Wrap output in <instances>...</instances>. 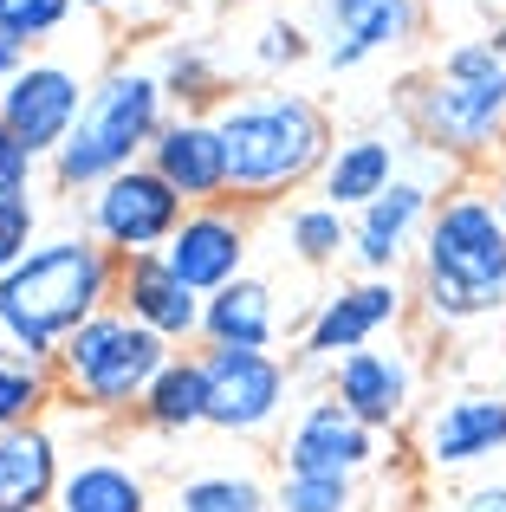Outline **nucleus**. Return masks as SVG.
<instances>
[{"label":"nucleus","instance_id":"1","mask_svg":"<svg viewBox=\"0 0 506 512\" xmlns=\"http://www.w3.org/2000/svg\"><path fill=\"white\" fill-rule=\"evenodd\" d=\"M117 299V253L98 240H39L7 279H0V344L33 363H52L59 344L85 318Z\"/></svg>","mask_w":506,"mask_h":512},{"label":"nucleus","instance_id":"2","mask_svg":"<svg viewBox=\"0 0 506 512\" xmlns=\"http://www.w3.org/2000/svg\"><path fill=\"white\" fill-rule=\"evenodd\" d=\"M221 143H228V195L234 201H279L305 188L331 163V124L299 91H266V98H234L215 111Z\"/></svg>","mask_w":506,"mask_h":512},{"label":"nucleus","instance_id":"3","mask_svg":"<svg viewBox=\"0 0 506 512\" xmlns=\"http://www.w3.org/2000/svg\"><path fill=\"white\" fill-rule=\"evenodd\" d=\"M422 299L435 318H487L506 305V221L494 195L455 188L422 227Z\"/></svg>","mask_w":506,"mask_h":512},{"label":"nucleus","instance_id":"4","mask_svg":"<svg viewBox=\"0 0 506 512\" xmlns=\"http://www.w3.org/2000/svg\"><path fill=\"white\" fill-rule=\"evenodd\" d=\"M163 78L150 72H104L98 85H91L85 111H78L72 137H65V150L52 156V175H59L65 188H98L111 182V175L137 169V156L156 143V130H163Z\"/></svg>","mask_w":506,"mask_h":512},{"label":"nucleus","instance_id":"5","mask_svg":"<svg viewBox=\"0 0 506 512\" xmlns=\"http://www.w3.org/2000/svg\"><path fill=\"white\" fill-rule=\"evenodd\" d=\"M163 363H169V344L156 338L150 325H137L124 305H104L98 318H85V325L59 344L52 376H59V389L78 402V409L124 415V409H137V402L150 396V383L163 376Z\"/></svg>","mask_w":506,"mask_h":512},{"label":"nucleus","instance_id":"6","mask_svg":"<svg viewBox=\"0 0 506 512\" xmlns=\"http://www.w3.org/2000/svg\"><path fill=\"white\" fill-rule=\"evenodd\" d=\"M416 130L442 156H487L506 137V52L494 39H461L435 78L409 98Z\"/></svg>","mask_w":506,"mask_h":512},{"label":"nucleus","instance_id":"7","mask_svg":"<svg viewBox=\"0 0 506 512\" xmlns=\"http://www.w3.org/2000/svg\"><path fill=\"white\" fill-rule=\"evenodd\" d=\"M189 201L163 182L150 163L111 175V182L91 188V240L111 247L117 260H137V253H163L169 234L182 227Z\"/></svg>","mask_w":506,"mask_h":512},{"label":"nucleus","instance_id":"8","mask_svg":"<svg viewBox=\"0 0 506 512\" xmlns=\"http://www.w3.org/2000/svg\"><path fill=\"white\" fill-rule=\"evenodd\" d=\"M202 383H208V428L260 435L286 409L292 370L273 350H202Z\"/></svg>","mask_w":506,"mask_h":512},{"label":"nucleus","instance_id":"9","mask_svg":"<svg viewBox=\"0 0 506 512\" xmlns=\"http://www.w3.org/2000/svg\"><path fill=\"white\" fill-rule=\"evenodd\" d=\"M85 98L91 91H78V72H65V65H52V59H33L0 91V124L33 156H59L65 137H72V124H78V111H85Z\"/></svg>","mask_w":506,"mask_h":512},{"label":"nucleus","instance_id":"10","mask_svg":"<svg viewBox=\"0 0 506 512\" xmlns=\"http://www.w3.org/2000/svg\"><path fill=\"white\" fill-rule=\"evenodd\" d=\"M286 474H338L357 480L364 467H377V428L357 422L338 396H318L299 409V422L286 428V448H279Z\"/></svg>","mask_w":506,"mask_h":512},{"label":"nucleus","instance_id":"11","mask_svg":"<svg viewBox=\"0 0 506 512\" xmlns=\"http://www.w3.org/2000/svg\"><path fill=\"white\" fill-rule=\"evenodd\" d=\"M500 448H506V396H494V389H461L422 415V461L435 474L481 467Z\"/></svg>","mask_w":506,"mask_h":512},{"label":"nucleus","instance_id":"12","mask_svg":"<svg viewBox=\"0 0 506 512\" xmlns=\"http://www.w3.org/2000/svg\"><path fill=\"white\" fill-rule=\"evenodd\" d=\"M403 318V292L396 279H357V286H338L305 325V363H338L351 350H370L377 331H390Z\"/></svg>","mask_w":506,"mask_h":512},{"label":"nucleus","instance_id":"13","mask_svg":"<svg viewBox=\"0 0 506 512\" xmlns=\"http://www.w3.org/2000/svg\"><path fill=\"white\" fill-rule=\"evenodd\" d=\"M163 260L176 266L182 286H195L202 299H215V292L234 286L241 266H247V221L234 208H221V201H215V208H189L182 227L169 234Z\"/></svg>","mask_w":506,"mask_h":512},{"label":"nucleus","instance_id":"14","mask_svg":"<svg viewBox=\"0 0 506 512\" xmlns=\"http://www.w3.org/2000/svg\"><path fill=\"white\" fill-rule=\"evenodd\" d=\"M150 169L163 175L189 208L228 201V143H221L215 117H169L150 143Z\"/></svg>","mask_w":506,"mask_h":512},{"label":"nucleus","instance_id":"15","mask_svg":"<svg viewBox=\"0 0 506 512\" xmlns=\"http://www.w3.org/2000/svg\"><path fill=\"white\" fill-rule=\"evenodd\" d=\"M117 305H124L137 325H150L163 344H176V338H195V331H202L208 299L195 286H182L163 253H137V260H117Z\"/></svg>","mask_w":506,"mask_h":512},{"label":"nucleus","instance_id":"16","mask_svg":"<svg viewBox=\"0 0 506 512\" xmlns=\"http://www.w3.org/2000/svg\"><path fill=\"white\" fill-rule=\"evenodd\" d=\"M448 169V163H442ZM429 201H435V169L429 175H396L370 208H357V227H351V253L383 273V266L403 260V247L416 240V227H429Z\"/></svg>","mask_w":506,"mask_h":512},{"label":"nucleus","instance_id":"17","mask_svg":"<svg viewBox=\"0 0 506 512\" xmlns=\"http://www.w3.org/2000/svg\"><path fill=\"white\" fill-rule=\"evenodd\" d=\"M409 389H416V376H409V363L396 357V350L370 344V350H351V357L331 363V396H338L357 422H370L377 435L409 415Z\"/></svg>","mask_w":506,"mask_h":512},{"label":"nucleus","instance_id":"18","mask_svg":"<svg viewBox=\"0 0 506 512\" xmlns=\"http://www.w3.org/2000/svg\"><path fill=\"white\" fill-rule=\"evenodd\" d=\"M416 33V0H325V59L338 72Z\"/></svg>","mask_w":506,"mask_h":512},{"label":"nucleus","instance_id":"19","mask_svg":"<svg viewBox=\"0 0 506 512\" xmlns=\"http://www.w3.org/2000/svg\"><path fill=\"white\" fill-rule=\"evenodd\" d=\"M59 441L46 435L39 422L26 428H0V506L13 512H46L59 500Z\"/></svg>","mask_w":506,"mask_h":512},{"label":"nucleus","instance_id":"20","mask_svg":"<svg viewBox=\"0 0 506 512\" xmlns=\"http://www.w3.org/2000/svg\"><path fill=\"white\" fill-rule=\"evenodd\" d=\"M279 331V312H273V286L260 279H234L221 286L215 299L202 305V338L208 350H266Z\"/></svg>","mask_w":506,"mask_h":512},{"label":"nucleus","instance_id":"21","mask_svg":"<svg viewBox=\"0 0 506 512\" xmlns=\"http://www.w3.org/2000/svg\"><path fill=\"white\" fill-rule=\"evenodd\" d=\"M52 512H150V487L130 461L111 454H85L78 467H65Z\"/></svg>","mask_w":506,"mask_h":512},{"label":"nucleus","instance_id":"22","mask_svg":"<svg viewBox=\"0 0 506 512\" xmlns=\"http://www.w3.org/2000/svg\"><path fill=\"white\" fill-rule=\"evenodd\" d=\"M390 182H396V143H383V137L331 143V163H325V175H318V188H325V201L338 214L344 208H370Z\"/></svg>","mask_w":506,"mask_h":512},{"label":"nucleus","instance_id":"23","mask_svg":"<svg viewBox=\"0 0 506 512\" xmlns=\"http://www.w3.org/2000/svg\"><path fill=\"white\" fill-rule=\"evenodd\" d=\"M137 415L156 435H189L208 428V383H202V357H169L163 376L150 383V396L137 402Z\"/></svg>","mask_w":506,"mask_h":512},{"label":"nucleus","instance_id":"24","mask_svg":"<svg viewBox=\"0 0 506 512\" xmlns=\"http://www.w3.org/2000/svg\"><path fill=\"white\" fill-rule=\"evenodd\" d=\"M52 383H59V376H52L46 363H33V357L0 344V428L39 422V409L52 402Z\"/></svg>","mask_w":506,"mask_h":512},{"label":"nucleus","instance_id":"25","mask_svg":"<svg viewBox=\"0 0 506 512\" xmlns=\"http://www.w3.org/2000/svg\"><path fill=\"white\" fill-rule=\"evenodd\" d=\"M169 512H273V493L247 474H195L176 487Z\"/></svg>","mask_w":506,"mask_h":512},{"label":"nucleus","instance_id":"26","mask_svg":"<svg viewBox=\"0 0 506 512\" xmlns=\"http://www.w3.org/2000/svg\"><path fill=\"white\" fill-rule=\"evenodd\" d=\"M286 240H292V253H299L305 266H331L344 247H351V227H344V214L331 208V201H305V208L286 214Z\"/></svg>","mask_w":506,"mask_h":512},{"label":"nucleus","instance_id":"27","mask_svg":"<svg viewBox=\"0 0 506 512\" xmlns=\"http://www.w3.org/2000/svg\"><path fill=\"white\" fill-rule=\"evenodd\" d=\"M273 512H357V480H338V474H279Z\"/></svg>","mask_w":506,"mask_h":512},{"label":"nucleus","instance_id":"28","mask_svg":"<svg viewBox=\"0 0 506 512\" xmlns=\"http://www.w3.org/2000/svg\"><path fill=\"white\" fill-rule=\"evenodd\" d=\"M65 13H72V0H0V33L13 46H33V39L59 33Z\"/></svg>","mask_w":506,"mask_h":512},{"label":"nucleus","instance_id":"29","mask_svg":"<svg viewBox=\"0 0 506 512\" xmlns=\"http://www.w3.org/2000/svg\"><path fill=\"white\" fill-rule=\"evenodd\" d=\"M33 227H39L33 201H0V279L33 253Z\"/></svg>","mask_w":506,"mask_h":512},{"label":"nucleus","instance_id":"30","mask_svg":"<svg viewBox=\"0 0 506 512\" xmlns=\"http://www.w3.org/2000/svg\"><path fill=\"white\" fill-rule=\"evenodd\" d=\"M33 163L39 156L0 124V201H26V175H33Z\"/></svg>","mask_w":506,"mask_h":512},{"label":"nucleus","instance_id":"31","mask_svg":"<svg viewBox=\"0 0 506 512\" xmlns=\"http://www.w3.org/2000/svg\"><path fill=\"white\" fill-rule=\"evenodd\" d=\"M163 91H169V98H208V65L195 59V52H169Z\"/></svg>","mask_w":506,"mask_h":512},{"label":"nucleus","instance_id":"32","mask_svg":"<svg viewBox=\"0 0 506 512\" xmlns=\"http://www.w3.org/2000/svg\"><path fill=\"white\" fill-rule=\"evenodd\" d=\"M455 512H506V480H487V487L461 493V506H455Z\"/></svg>","mask_w":506,"mask_h":512},{"label":"nucleus","instance_id":"33","mask_svg":"<svg viewBox=\"0 0 506 512\" xmlns=\"http://www.w3.org/2000/svg\"><path fill=\"white\" fill-rule=\"evenodd\" d=\"M20 52H26V46H13V39L0 33V91H7V85H13V72H20V65H26Z\"/></svg>","mask_w":506,"mask_h":512},{"label":"nucleus","instance_id":"34","mask_svg":"<svg viewBox=\"0 0 506 512\" xmlns=\"http://www.w3.org/2000/svg\"><path fill=\"white\" fill-rule=\"evenodd\" d=\"M494 208H500V221H506V182L494 188Z\"/></svg>","mask_w":506,"mask_h":512},{"label":"nucleus","instance_id":"35","mask_svg":"<svg viewBox=\"0 0 506 512\" xmlns=\"http://www.w3.org/2000/svg\"><path fill=\"white\" fill-rule=\"evenodd\" d=\"M104 7H124V0H104Z\"/></svg>","mask_w":506,"mask_h":512},{"label":"nucleus","instance_id":"36","mask_svg":"<svg viewBox=\"0 0 506 512\" xmlns=\"http://www.w3.org/2000/svg\"><path fill=\"white\" fill-rule=\"evenodd\" d=\"M0 512H13V506H0Z\"/></svg>","mask_w":506,"mask_h":512}]
</instances>
